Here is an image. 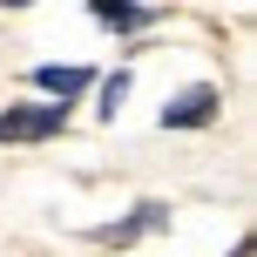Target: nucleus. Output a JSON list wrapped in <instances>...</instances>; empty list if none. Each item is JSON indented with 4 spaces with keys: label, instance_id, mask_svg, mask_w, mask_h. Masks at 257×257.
Segmentation results:
<instances>
[{
    "label": "nucleus",
    "instance_id": "6",
    "mask_svg": "<svg viewBox=\"0 0 257 257\" xmlns=\"http://www.w3.org/2000/svg\"><path fill=\"white\" fill-rule=\"evenodd\" d=\"M122 95H128V75H108V81H102V115H108V122H115Z\"/></svg>",
    "mask_w": 257,
    "mask_h": 257
},
{
    "label": "nucleus",
    "instance_id": "2",
    "mask_svg": "<svg viewBox=\"0 0 257 257\" xmlns=\"http://www.w3.org/2000/svg\"><path fill=\"white\" fill-rule=\"evenodd\" d=\"M223 115V95L210 88V81H196V88H183L176 102H163V128H210Z\"/></svg>",
    "mask_w": 257,
    "mask_h": 257
},
{
    "label": "nucleus",
    "instance_id": "3",
    "mask_svg": "<svg viewBox=\"0 0 257 257\" xmlns=\"http://www.w3.org/2000/svg\"><path fill=\"white\" fill-rule=\"evenodd\" d=\"M169 223V210L163 203H136V217H122V223H102V244H136V237H149V230H163Z\"/></svg>",
    "mask_w": 257,
    "mask_h": 257
},
{
    "label": "nucleus",
    "instance_id": "5",
    "mask_svg": "<svg viewBox=\"0 0 257 257\" xmlns=\"http://www.w3.org/2000/svg\"><path fill=\"white\" fill-rule=\"evenodd\" d=\"M95 21L115 27V34H136V27H149V21H156V7H115V0H102V7H95Z\"/></svg>",
    "mask_w": 257,
    "mask_h": 257
},
{
    "label": "nucleus",
    "instance_id": "1",
    "mask_svg": "<svg viewBox=\"0 0 257 257\" xmlns=\"http://www.w3.org/2000/svg\"><path fill=\"white\" fill-rule=\"evenodd\" d=\"M68 128V108L61 102H34V108H7L0 115V142H48Z\"/></svg>",
    "mask_w": 257,
    "mask_h": 257
},
{
    "label": "nucleus",
    "instance_id": "4",
    "mask_svg": "<svg viewBox=\"0 0 257 257\" xmlns=\"http://www.w3.org/2000/svg\"><path fill=\"white\" fill-rule=\"evenodd\" d=\"M34 88L61 95V108H68V95H81V88H88V68H34Z\"/></svg>",
    "mask_w": 257,
    "mask_h": 257
}]
</instances>
